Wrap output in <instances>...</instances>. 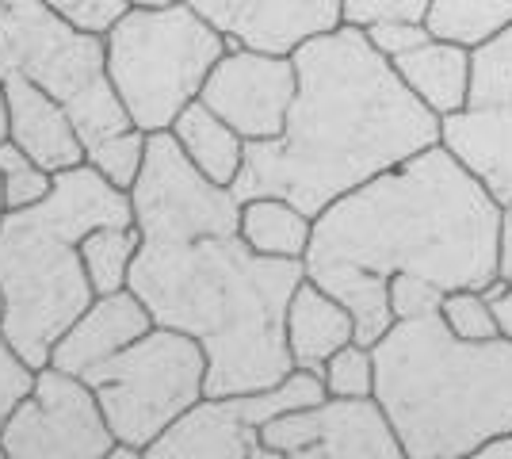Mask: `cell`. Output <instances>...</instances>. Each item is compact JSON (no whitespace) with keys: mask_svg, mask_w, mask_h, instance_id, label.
Masks as SVG:
<instances>
[{"mask_svg":"<svg viewBox=\"0 0 512 459\" xmlns=\"http://www.w3.org/2000/svg\"><path fill=\"white\" fill-rule=\"evenodd\" d=\"M172 4H184V0H130V8H172Z\"/></svg>","mask_w":512,"mask_h":459,"instance_id":"e575fe53","label":"cell"},{"mask_svg":"<svg viewBox=\"0 0 512 459\" xmlns=\"http://www.w3.org/2000/svg\"><path fill=\"white\" fill-rule=\"evenodd\" d=\"M130 203L142 230L130 291L157 326L203 345L207 394L264 391L295 372L287 306L306 280V261L249 249L234 188L199 173L172 131L150 134Z\"/></svg>","mask_w":512,"mask_h":459,"instance_id":"6da1fadb","label":"cell"},{"mask_svg":"<svg viewBox=\"0 0 512 459\" xmlns=\"http://www.w3.org/2000/svg\"><path fill=\"white\" fill-rule=\"evenodd\" d=\"M493 310H497V322H501V333L512 337V287L501 295V299H493Z\"/></svg>","mask_w":512,"mask_h":459,"instance_id":"836d02e7","label":"cell"},{"mask_svg":"<svg viewBox=\"0 0 512 459\" xmlns=\"http://www.w3.org/2000/svg\"><path fill=\"white\" fill-rule=\"evenodd\" d=\"M0 4H4V0H0Z\"/></svg>","mask_w":512,"mask_h":459,"instance_id":"f35d334b","label":"cell"},{"mask_svg":"<svg viewBox=\"0 0 512 459\" xmlns=\"http://www.w3.org/2000/svg\"><path fill=\"white\" fill-rule=\"evenodd\" d=\"M501 203L440 142L386 169L314 219L306 276L356 318V341L375 345L394 326L390 284L417 276L444 295L497 280Z\"/></svg>","mask_w":512,"mask_h":459,"instance_id":"7a4b0ae2","label":"cell"},{"mask_svg":"<svg viewBox=\"0 0 512 459\" xmlns=\"http://www.w3.org/2000/svg\"><path fill=\"white\" fill-rule=\"evenodd\" d=\"M440 314H444V322H448L451 333H459V337H467V341H486V337H497V333H501L497 310H493V303L478 287L448 291L444 303H440Z\"/></svg>","mask_w":512,"mask_h":459,"instance_id":"d4e9b609","label":"cell"},{"mask_svg":"<svg viewBox=\"0 0 512 459\" xmlns=\"http://www.w3.org/2000/svg\"><path fill=\"white\" fill-rule=\"evenodd\" d=\"M172 138L180 142V150L192 157V165L199 173L211 176L214 184L234 188V180L241 176V165H245V146L249 142L222 115H214L203 100H195V104H188L176 115Z\"/></svg>","mask_w":512,"mask_h":459,"instance_id":"ac0fdd59","label":"cell"},{"mask_svg":"<svg viewBox=\"0 0 512 459\" xmlns=\"http://www.w3.org/2000/svg\"><path fill=\"white\" fill-rule=\"evenodd\" d=\"M241 238L264 257L302 261L314 238V215L283 196H256L241 203Z\"/></svg>","mask_w":512,"mask_h":459,"instance_id":"d6986e66","label":"cell"},{"mask_svg":"<svg viewBox=\"0 0 512 459\" xmlns=\"http://www.w3.org/2000/svg\"><path fill=\"white\" fill-rule=\"evenodd\" d=\"M0 66H16L50 92L73 115L85 146L134 127L107 73L104 35L77 31L46 0L0 4Z\"/></svg>","mask_w":512,"mask_h":459,"instance_id":"52a82bcc","label":"cell"},{"mask_svg":"<svg viewBox=\"0 0 512 459\" xmlns=\"http://www.w3.org/2000/svg\"><path fill=\"white\" fill-rule=\"evenodd\" d=\"M344 23L371 27L383 20H425L428 0H341Z\"/></svg>","mask_w":512,"mask_h":459,"instance_id":"f546056e","label":"cell"},{"mask_svg":"<svg viewBox=\"0 0 512 459\" xmlns=\"http://www.w3.org/2000/svg\"><path fill=\"white\" fill-rule=\"evenodd\" d=\"M199 16L226 35L230 46L295 54L302 43L337 31L344 23L341 0H188Z\"/></svg>","mask_w":512,"mask_h":459,"instance_id":"7c38bea8","label":"cell"},{"mask_svg":"<svg viewBox=\"0 0 512 459\" xmlns=\"http://www.w3.org/2000/svg\"><path fill=\"white\" fill-rule=\"evenodd\" d=\"M474 108L512 104V23L486 43L470 46V96Z\"/></svg>","mask_w":512,"mask_h":459,"instance_id":"7402d4cb","label":"cell"},{"mask_svg":"<svg viewBox=\"0 0 512 459\" xmlns=\"http://www.w3.org/2000/svg\"><path fill=\"white\" fill-rule=\"evenodd\" d=\"M65 23L88 35H104L130 12V0H46Z\"/></svg>","mask_w":512,"mask_h":459,"instance_id":"484cf974","label":"cell"},{"mask_svg":"<svg viewBox=\"0 0 512 459\" xmlns=\"http://www.w3.org/2000/svg\"><path fill=\"white\" fill-rule=\"evenodd\" d=\"M153 326L157 322H153L150 306L142 303L130 287L111 291V295H96L85 314L54 341L50 364L62 368V372L85 375L88 368H96V364L111 360L115 352L134 345Z\"/></svg>","mask_w":512,"mask_h":459,"instance_id":"5bb4252c","label":"cell"},{"mask_svg":"<svg viewBox=\"0 0 512 459\" xmlns=\"http://www.w3.org/2000/svg\"><path fill=\"white\" fill-rule=\"evenodd\" d=\"M134 222L130 192L107 184L92 165L54 176V192L35 207L0 215V333L39 372L50 349L96 299L81 238L96 226Z\"/></svg>","mask_w":512,"mask_h":459,"instance_id":"5b68a950","label":"cell"},{"mask_svg":"<svg viewBox=\"0 0 512 459\" xmlns=\"http://www.w3.org/2000/svg\"><path fill=\"white\" fill-rule=\"evenodd\" d=\"M0 215H4V184H0Z\"/></svg>","mask_w":512,"mask_h":459,"instance_id":"8d00e7d4","label":"cell"},{"mask_svg":"<svg viewBox=\"0 0 512 459\" xmlns=\"http://www.w3.org/2000/svg\"><path fill=\"white\" fill-rule=\"evenodd\" d=\"M0 138H8V111H4V92H0Z\"/></svg>","mask_w":512,"mask_h":459,"instance_id":"d590c367","label":"cell"},{"mask_svg":"<svg viewBox=\"0 0 512 459\" xmlns=\"http://www.w3.org/2000/svg\"><path fill=\"white\" fill-rule=\"evenodd\" d=\"M299 92L279 138L249 142L234 196H283L318 219L329 203L440 142V115L363 27L341 23L295 54Z\"/></svg>","mask_w":512,"mask_h":459,"instance_id":"3957f363","label":"cell"},{"mask_svg":"<svg viewBox=\"0 0 512 459\" xmlns=\"http://www.w3.org/2000/svg\"><path fill=\"white\" fill-rule=\"evenodd\" d=\"M425 23L436 39L478 46L512 23V0H428Z\"/></svg>","mask_w":512,"mask_h":459,"instance_id":"ffe728a7","label":"cell"},{"mask_svg":"<svg viewBox=\"0 0 512 459\" xmlns=\"http://www.w3.org/2000/svg\"><path fill=\"white\" fill-rule=\"evenodd\" d=\"M497 276L512 287V207H501V230H497Z\"/></svg>","mask_w":512,"mask_h":459,"instance_id":"1f68e13d","label":"cell"},{"mask_svg":"<svg viewBox=\"0 0 512 459\" xmlns=\"http://www.w3.org/2000/svg\"><path fill=\"white\" fill-rule=\"evenodd\" d=\"M0 92L8 111V138H16L43 169L62 173L73 165H85V138L73 115L50 92H43L31 77H23L16 66H0Z\"/></svg>","mask_w":512,"mask_h":459,"instance_id":"4fadbf2b","label":"cell"},{"mask_svg":"<svg viewBox=\"0 0 512 459\" xmlns=\"http://www.w3.org/2000/svg\"><path fill=\"white\" fill-rule=\"evenodd\" d=\"M107 73L138 131H172L176 115L199 100L211 69L230 50L226 35L192 4L130 8L107 31Z\"/></svg>","mask_w":512,"mask_h":459,"instance_id":"8992f818","label":"cell"},{"mask_svg":"<svg viewBox=\"0 0 512 459\" xmlns=\"http://www.w3.org/2000/svg\"><path fill=\"white\" fill-rule=\"evenodd\" d=\"M142 245V230L134 222L123 226H96L81 238V257L96 295H111L130 287V268Z\"/></svg>","mask_w":512,"mask_h":459,"instance_id":"44dd1931","label":"cell"},{"mask_svg":"<svg viewBox=\"0 0 512 459\" xmlns=\"http://www.w3.org/2000/svg\"><path fill=\"white\" fill-rule=\"evenodd\" d=\"M0 322H4V295H0Z\"/></svg>","mask_w":512,"mask_h":459,"instance_id":"74e56055","label":"cell"},{"mask_svg":"<svg viewBox=\"0 0 512 459\" xmlns=\"http://www.w3.org/2000/svg\"><path fill=\"white\" fill-rule=\"evenodd\" d=\"M295 92H299V73L291 54L230 46L211 69L199 100L214 115H222L245 142H264L283 134Z\"/></svg>","mask_w":512,"mask_h":459,"instance_id":"8fae6325","label":"cell"},{"mask_svg":"<svg viewBox=\"0 0 512 459\" xmlns=\"http://www.w3.org/2000/svg\"><path fill=\"white\" fill-rule=\"evenodd\" d=\"M367 31V39L371 46L383 54V58H402L409 50H417L421 43L432 39V31H428L425 20H383V23H371V27H363Z\"/></svg>","mask_w":512,"mask_h":459,"instance_id":"f1b7e54d","label":"cell"},{"mask_svg":"<svg viewBox=\"0 0 512 459\" xmlns=\"http://www.w3.org/2000/svg\"><path fill=\"white\" fill-rule=\"evenodd\" d=\"M398 77L406 81L428 108L440 119L451 111L467 108L470 96V46L448 43V39H428L417 50H409L402 58H394Z\"/></svg>","mask_w":512,"mask_h":459,"instance_id":"e0dca14e","label":"cell"},{"mask_svg":"<svg viewBox=\"0 0 512 459\" xmlns=\"http://www.w3.org/2000/svg\"><path fill=\"white\" fill-rule=\"evenodd\" d=\"M474 459H512V433H497V437H490L478 452H474Z\"/></svg>","mask_w":512,"mask_h":459,"instance_id":"d6a6232c","label":"cell"},{"mask_svg":"<svg viewBox=\"0 0 512 459\" xmlns=\"http://www.w3.org/2000/svg\"><path fill=\"white\" fill-rule=\"evenodd\" d=\"M375 349V398L406 459H470L512 433V337L467 341L440 310L398 318Z\"/></svg>","mask_w":512,"mask_h":459,"instance_id":"277c9868","label":"cell"},{"mask_svg":"<svg viewBox=\"0 0 512 459\" xmlns=\"http://www.w3.org/2000/svg\"><path fill=\"white\" fill-rule=\"evenodd\" d=\"M31 387H35V368L8 345V337L0 333V429H4L8 414L27 398Z\"/></svg>","mask_w":512,"mask_h":459,"instance_id":"83f0119b","label":"cell"},{"mask_svg":"<svg viewBox=\"0 0 512 459\" xmlns=\"http://www.w3.org/2000/svg\"><path fill=\"white\" fill-rule=\"evenodd\" d=\"M115 433L81 375L46 364L0 429V459H107Z\"/></svg>","mask_w":512,"mask_h":459,"instance_id":"9c48e42d","label":"cell"},{"mask_svg":"<svg viewBox=\"0 0 512 459\" xmlns=\"http://www.w3.org/2000/svg\"><path fill=\"white\" fill-rule=\"evenodd\" d=\"M352 341H356L352 310L306 276L299 291L291 295V306H287V349H291L295 368L321 375L325 360Z\"/></svg>","mask_w":512,"mask_h":459,"instance_id":"2e32d148","label":"cell"},{"mask_svg":"<svg viewBox=\"0 0 512 459\" xmlns=\"http://www.w3.org/2000/svg\"><path fill=\"white\" fill-rule=\"evenodd\" d=\"M54 176L58 173L43 169L35 157L16 165V169H8V173H0V184H4V211L35 207L39 199H46L54 192Z\"/></svg>","mask_w":512,"mask_h":459,"instance_id":"4316f807","label":"cell"},{"mask_svg":"<svg viewBox=\"0 0 512 459\" xmlns=\"http://www.w3.org/2000/svg\"><path fill=\"white\" fill-rule=\"evenodd\" d=\"M276 459H406L402 440L375 394L333 398L276 417L260 429Z\"/></svg>","mask_w":512,"mask_h":459,"instance_id":"30bf717a","label":"cell"},{"mask_svg":"<svg viewBox=\"0 0 512 459\" xmlns=\"http://www.w3.org/2000/svg\"><path fill=\"white\" fill-rule=\"evenodd\" d=\"M440 146L501 207H512V104L451 111L440 119Z\"/></svg>","mask_w":512,"mask_h":459,"instance_id":"9a60e30c","label":"cell"},{"mask_svg":"<svg viewBox=\"0 0 512 459\" xmlns=\"http://www.w3.org/2000/svg\"><path fill=\"white\" fill-rule=\"evenodd\" d=\"M325 391L333 398H367L375 394V349L371 345H344L325 360Z\"/></svg>","mask_w":512,"mask_h":459,"instance_id":"cb8c5ba5","label":"cell"},{"mask_svg":"<svg viewBox=\"0 0 512 459\" xmlns=\"http://www.w3.org/2000/svg\"><path fill=\"white\" fill-rule=\"evenodd\" d=\"M444 303V291L432 287L428 280H417V276H394L390 284V310H394V322L398 318H417V314H428V310H440Z\"/></svg>","mask_w":512,"mask_h":459,"instance_id":"4dcf8cb0","label":"cell"},{"mask_svg":"<svg viewBox=\"0 0 512 459\" xmlns=\"http://www.w3.org/2000/svg\"><path fill=\"white\" fill-rule=\"evenodd\" d=\"M81 379L96 391L115 440L146 456L153 440L207 394V352L180 329L153 326Z\"/></svg>","mask_w":512,"mask_h":459,"instance_id":"ba28073f","label":"cell"},{"mask_svg":"<svg viewBox=\"0 0 512 459\" xmlns=\"http://www.w3.org/2000/svg\"><path fill=\"white\" fill-rule=\"evenodd\" d=\"M146 150H150V134L138 131V127H127V131H115L100 138V142H92L85 161L104 176L107 184L130 192L138 173H142V165H146Z\"/></svg>","mask_w":512,"mask_h":459,"instance_id":"603a6c76","label":"cell"}]
</instances>
